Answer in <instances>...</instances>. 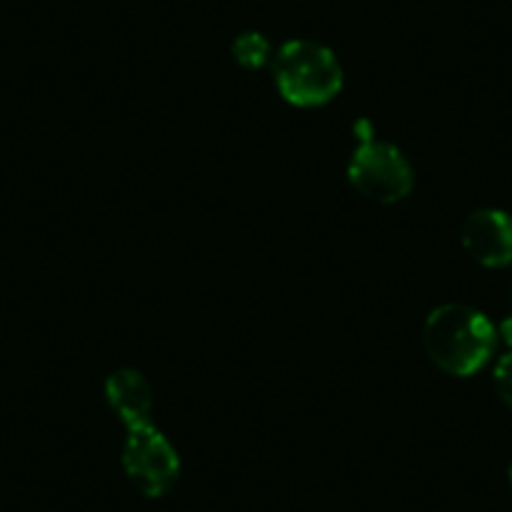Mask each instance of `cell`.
Wrapping results in <instances>:
<instances>
[{
  "label": "cell",
  "mask_w": 512,
  "mask_h": 512,
  "mask_svg": "<svg viewBox=\"0 0 512 512\" xmlns=\"http://www.w3.org/2000/svg\"><path fill=\"white\" fill-rule=\"evenodd\" d=\"M425 352L442 372L470 377L490 362L497 332L490 319L467 304H442L422 329Z\"/></svg>",
  "instance_id": "6da1fadb"
},
{
  "label": "cell",
  "mask_w": 512,
  "mask_h": 512,
  "mask_svg": "<svg viewBox=\"0 0 512 512\" xmlns=\"http://www.w3.org/2000/svg\"><path fill=\"white\" fill-rule=\"evenodd\" d=\"M274 83L287 103L317 108L334 101L344 86L342 63L317 41H287L272 58Z\"/></svg>",
  "instance_id": "7a4b0ae2"
},
{
  "label": "cell",
  "mask_w": 512,
  "mask_h": 512,
  "mask_svg": "<svg viewBox=\"0 0 512 512\" xmlns=\"http://www.w3.org/2000/svg\"><path fill=\"white\" fill-rule=\"evenodd\" d=\"M347 179L359 196L377 204H397L415 189V171L407 156L395 144L374 139L372 134L359 136Z\"/></svg>",
  "instance_id": "3957f363"
},
{
  "label": "cell",
  "mask_w": 512,
  "mask_h": 512,
  "mask_svg": "<svg viewBox=\"0 0 512 512\" xmlns=\"http://www.w3.org/2000/svg\"><path fill=\"white\" fill-rule=\"evenodd\" d=\"M121 462L128 480L146 497H164L179 482L181 460L169 437L151 422L128 427Z\"/></svg>",
  "instance_id": "277c9868"
},
{
  "label": "cell",
  "mask_w": 512,
  "mask_h": 512,
  "mask_svg": "<svg viewBox=\"0 0 512 512\" xmlns=\"http://www.w3.org/2000/svg\"><path fill=\"white\" fill-rule=\"evenodd\" d=\"M462 246L482 267H507L512 264V216L500 209L475 211L462 224Z\"/></svg>",
  "instance_id": "5b68a950"
},
{
  "label": "cell",
  "mask_w": 512,
  "mask_h": 512,
  "mask_svg": "<svg viewBox=\"0 0 512 512\" xmlns=\"http://www.w3.org/2000/svg\"><path fill=\"white\" fill-rule=\"evenodd\" d=\"M108 407L113 415L128 427H139L151 422V410H154V392L151 384L139 369H118L106 379L103 387Z\"/></svg>",
  "instance_id": "8992f818"
},
{
  "label": "cell",
  "mask_w": 512,
  "mask_h": 512,
  "mask_svg": "<svg viewBox=\"0 0 512 512\" xmlns=\"http://www.w3.org/2000/svg\"><path fill=\"white\" fill-rule=\"evenodd\" d=\"M231 53H234V61L241 68H246V71H259V68H264L272 61V43L262 33L249 31L236 38L234 46H231Z\"/></svg>",
  "instance_id": "52a82bcc"
},
{
  "label": "cell",
  "mask_w": 512,
  "mask_h": 512,
  "mask_svg": "<svg viewBox=\"0 0 512 512\" xmlns=\"http://www.w3.org/2000/svg\"><path fill=\"white\" fill-rule=\"evenodd\" d=\"M492 379H495L497 397H500V400L512 410V352L497 359Z\"/></svg>",
  "instance_id": "ba28073f"
},
{
  "label": "cell",
  "mask_w": 512,
  "mask_h": 512,
  "mask_svg": "<svg viewBox=\"0 0 512 512\" xmlns=\"http://www.w3.org/2000/svg\"><path fill=\"white\" fill-rule=\"evenodd\" d=\"M500 337L505 339V344H507V347L512 349V317H507L505 322L500 324Z\"/></svg>",
  "instance_id": "9c48e42d"
},
{
  "label": "cell",
  "mask_w": 512,
  "mask_h": 512,
  "mask_svg": "<svg viewBox=\"0 0 512 512\" xmlns=\"http://www.w3.org/2000/svg\"><path fill=\"white\" fill-rule=\"evenodd\" d=\"M507 477H510V485H512V465H510V470H507Z\"/></svg>",
  "instance_id": "30bf717a"
}]
</instances>
